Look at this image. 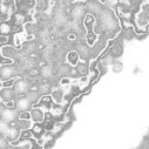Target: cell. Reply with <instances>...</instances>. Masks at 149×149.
<instances>
[{"label": "cell", "instance_id": "cell-11", "mask_svg": "<svg viewBox=\"0 0 149 149\" xmlns=\"http://www.w3.org/2000/svg\"><path fill=\"white\" fill-rule=\"evenodd\" d=\"M49 113L55 118V119H60L63 113H65V109H63V106L62 103H56V102H53L51 109H49Z\"/></svg>", "mask_w": 149, "mask_h": 149}, {"label": "cell", "instance_id": "cell-21", "mask_svg": "<svg viewBox=\"0 0 149 149\" xmlns=\"http://www.w3.org/2000/svg\"><path fill=\"white\" fill-rule=\"evenodd\" d=\"M8 65H14V60L12 58L1 56V66H8Z\"/></svg>", "mask_w": 149, "mask_h": 149}, {"label": "cell", "instance_id": "cell-7", "mask_svg": "<svg viewBox=\"0 0 149 149\" xmlns=\"http://www.w3.org/2000/svg\"><path fill=\"white\" fill-rule=\"evenodd\" d=\"M80 54L78 51H69L66 55V62L67 65L72 66V67H77L80 62Z\"/></svg>", "mask_w": 149, "mask_h": 149}, {"label": "cell", "instance_id": "cell-23", "mask_svg": "<svg viewBox=\"0 0 149 149\" xmlns=\"http://www.w3.org/2000/svg\"><path fill=\"white\" fill-rule=\"evenodd\" d=\"M113 67H114V70H115V72H119V70H121L122 65H121L119 61H113Z\"/></svg>", "mask_w": 149, "mask_h": 149}, {"label": "cell", "instance_id": "cell-6", "mask_svg": "<svg viewBox=\"0 0 149 149\" xmlns=\"http://www.w3.org/2000/svg\"><path fill=\"white\" fill-rule=\"evenodd\" d=\"M17 73H18V69L14 67V65L1 66V81L10 78H14Z\"/></svg>", "mask_w": 149, "mask_h": 149}, {"label": "cell", "instance_id": "cell-10", "mask_svg": "<svg viewBox=\"0 0 149 149\" xmlns=\"http://www.w3.org/2000/svg\"><path fill=\"white\" fill-rule=\"evenodd\" d=\"M18 55V48L14 46H8V45H4L1 46V56H6V58H17Z\"/></svg>", "mask_w": 149, "mask_h": 149}, {"label": "cell", "instance_id": "cell-18", "mask_svg": "<svg viewBox=\"0 0 149 149\" xmlns=\"http://www.w3.org/2000/svg\"><path fill=\"white\" fill-rule=\"evenodd\" d=\"M18 78H10V79H6V80H3L1 81V88H13L15 82H17Z\"/></svg>", "mask_w": 149, "mask_h": 149}, {"label": "cell", "instance_id": "cell-4", "mask_svg": "<svg viewBox=\"0 0 149 149\" xmlns=\"http://www.w3.org/2000/svg\"><path fill=\"white\" fill-rule=\"evenodd\" d=\"M31 115H32V121L33 122H42L46 115V110L42 109L41 107L33 106L31 109Z\"/></svg>", "mask_w": 149, "mask_h": 149}, {"label": "cell", "instance_id": "cell-3", "mask_svg": "<svg viewBox=\"0 0 149 149\" xmlns=\"http://www.w3.org/2000/svg\"><path fill=\"white\" fill-rule=\"evenodd\" d=\"M29 84L26 81V80H24V79H18L17 80V82H15V85H14V87H13V89H14V92H15V95L17 96H22V95H26V93L29 91Z\"/></svg>", "mask_w": 149, "mask_h": 149}, {"label": "cell", "instance_id": "cell-14", "mask_svg": "<svg viewBox=\"0 0 149 149\" xmlns=\"http://www.w3.org/2000/svg\"><path fill=\"white\" fill-rule=\"evenodd\" d=\"M75 68H77V72H78V75H80V77L87 75L88 70L91 69V68L88 67V65H87V63H86L84 60H81V61L79 62V65H78Z\"/></svg>", "mask_w": 149, "mask_h": 149}, {"label": "cell", "instance_id": "cell-5", "mask_svg": "<svg viewBox=\"0 0 149 149\" xmlns=\"http://www.w3.org/2000/svg\"><path fill=\"white\" fill-rule=\"evenodd\" d=\"M53 102H54V100H53L52 95L46 94V95H41V97H40V100L38 101V103H35L34 106L41 107V108H42V109H45L46 111H49V109H51V107H52Z\"/></svg>", "mask_w": 149, "mask_h": 149}, {"label": "cell", "instance_id": "cell-1", "mask_svg": "<svg viewBox=\"0 0 149 149\" xmlns=\"http://www.w3.org/2000/svg\"><path fill=\"white\" fill-rule=\"evenodd\" d=\"M135 25L140 28V32H144V28L149 25V1L141 4L140 11L135 14Z\"/></svg>", "mask_w": 149, "mask_h": 149}, {"label": "cell", "instance_id": "cell-9", "mask_svg": "<svg viewBox=\"0 0 149 149\" xmlns=\"http://www.w3.org/2000/svg\"><path fill=\"white\" fill-rule=\"evenodd\" d=\"M31 130L33 133V136L36 140L41 139L45 135V133H46V129H45V127H44V125L41 122H34L33 126H32V128H31Z\"/></svg>", "mask_w": 149, "mask_h": 149}, {"label": "cell", "instance_id": "cell-24", "mask_svg": "<svg viewBox=\"0 0 149 149\" xmlns=\"http://www.w3.org/2000/svg\"><path fill=\"white\" fill-rule=\"evenodd\" d=\"M1 1H4V3H11L12 0H1Z\"/></svg>", "mask_w": 149, "mask_h": 149}, {"label": "cell", "instance_id": "cell-15", "mask_svg": "<svg viewBox=\"0 0 149 149\" xmlns=\"http://www.w3.org/2000/svg\"><path fill=\"white\" fill-rule=\"evenodd\" d=\"M122 36L127 40H132L136 36V31L134 28V26L132 27H128V28H123L122 31Z\"/></svg>", "mask_w": 149, "mask_h": 149}, {"label": "cell", "instance_id": "cell-2", "mask_svg": "<svg viewBox=\"0 0 149 149\" xmlns=\"http://www.w3.org/2000/svg\"><path fill=\"white\" fill-rule=\"evenodd\" d=\"M33 103L27 99L26 95L22 96H18L15 100V109L19 111H25V110H29L32 109Z\"/></svg>", "mask_w": 149, "mask_h": 149}, {"label": "cell", "instance_id": "cell-8", "mask_svg": "<svg viewBox=\"0 0 149 149\" xmlns=\"http://www.w3.org/2000/svg\"><path fill=\"white\" fill-rule=\"evenodd\" d=\"M51 95H52L54 102L63 103V101H65V89L61 86L60 87H54L51 92Z\"/></svg>", "mask_w": 149, "mask_h": 149}, {"label": "cell", "instance_id": "cell-12", "mask_svg": "<svg viewBox=\"0 0 149 149\" xmlns=\"http://www.w3.org/2000/svg\"><path fill=\"white\" fill-rule=\"evenodd\" d=\"M15 92L13 88H1V102H7L11 100H14Z\"/></svg>", "mask_w": 149, "mask_h": 149}, {"label": "cell", "instance_id": "cell-25", "mask_svg": "<svg viewBox=\"0 0 149 149\" xmlns=\"http://www.w3.org/2000/svg\"><path fill=\"white\" fill-rule=\"evenodd\" d=\"M78 1H80V3H85V1H87V0H78Z\"/></svg>", "mask_w": 149, "mask_h": 149}, {"label": "cell", "instance_id": "cell-17", "mask_svg": "<svg viewBox=\"0 0 149 149\" xmlns=\"http://www.w3.org/2000/svg\"><path fill=\"white\" fill-rule=\"evenodd\" d=\"M33 121L32 120H24V119H19V121L17 122L18 127L22 130V129H31L33 126Z\"/></svg>", "mask_w": 149, "mask_h": 149}, {"label": "cell", "instance_id": "cell-13", "mask_svg": "<svg viewBox=\"0 0 149 149\" xmlns=\"http://www.w3.org/2000/svg\"><path fill=\"white\" fill-rule=\"evenodd\" d=\"M40 75L44 79H52L53 75H54V70L51 66H44L40 69Z\"/></svg>", "mask_w": 149, "mask_h": 149}, {"label": "cell", "instance_id": "cell-16", "mask_svg": "<svg viewBox=\"0 0 149 149\" xmlns=\"http://www.w3.org/2000/svg\"><path fill=\"white\" fill-rule=\"evenodd\" d=\"M11 32H13L12 29V24L8 21H4L1 22V26H0V33L3 35H8Z\"/></svg>", "mask_w": 149, "mask_h": 149}, {"label": "cell", "instance_id": "cell-22", "mask_svg": "<svg viewBox=\"0 0 149 149\" xmlns=\"http://www.w3.org/2000/svg\"><path fill=\"white\" fill-rule=\"evenodd\" d=\"M10 41V38H8V35H3L1 34V38H0V42H1V46L4 45H7Z\"/></svg>", "mask_w": 149, "mask_h": 149}, {"label": "cell", "instance_id": "cell-19", "mask_svg": "<svg viewBox=\"0 0 149 149\" xmlns=\"http://www.w3.org/2000/svg\"><path fill=\"white\" fill-rule=\"evenodd\" d=\"M73 82H72V79L69 78V77H63V78H61L60 79V86L61 87H68V86H70Z\"/></svg>", "mask_w": 149, "mask_h": 149}, {"label": "cell", "instance_id": "cell-20", "mask_svg": "<svg viewBox=\"0 0 149 149\" xmlns=\"http://www.w3.org/2000/svg\"><path fill=\"white\" fill-rule=\"evenodd\" d=\"M18 119H24V120H32L31 110H25V111H19Z\"/></svg>", "mask_w": 149, "mask_h": 149}]
</instances>
